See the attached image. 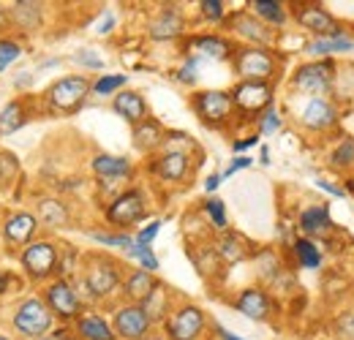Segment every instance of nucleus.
Returning <instances> with one entry per match:
<instances>
[{
	"label": "nucleus",
	"mask_w": 354,
	"mask_h": 340,
	"mask_svg": "<svg viewBox=\"0 0 354 340\" xmlns=\"http://www.w3.org/2000/svg\"><path fill=\"white\" fill-rule=\"evenodd\" d=\"M85 286L90 289L93 297H109L120 286V270L106 258H93L88 272H85Z\"/></svg>",
	"instance_id": "0eeeda50"
},
{
	"label": "nucleus",
	"mask_w": 354,
	"mask_h": 340,
	"mask_svg": "<svg viewBox=\"0 0 354 340\" xmlns=\"http://www.w3.org/2000/svg\"><path fill=\"white\" fill-rule=\"evenodd\" d=\"M36 229H39V220L30 213H14L8 215L6 223H3V234L11 245H28L30 237L36 234Z\"/></svg>",
	"instance_id": "4468645a"
},
{
	"label": "nucleus",
	"mask_w": 354,
	"mask_h": 340,
	"mask_svg": "<svg viewBox=\"0 0 354 340\" xmlns=\"http://www.w3.org/2000/svg\"><path fill=\"white\" fill-rule=\"evenodd\" d=\"M88 93H90V82L85 77H63V79H57L55 85L46 90V101H49V106L55 112L68 115V112H74V109L82 106V101L88 98Z\"/></svg>",
	"instance_id": "f03ea898"
},
{
	"label": "nucleus",
	"mask_w": 354,
	"mask_h": 340,
	"mask_svg": "<svg viewBox=\"0 0 354 340\" xmlns=\"http://www.w3.org/2000/svg\"><path fill=\"white\" fill-rule=\"evenodd\" d=\"M25 120H28V117H25V106H22V101H11V104L3 109V115H0V133H11V131H17Z\"/></svg>",
	"instance_id": "c756f323"
},
{
	"label": "nucleus",
	"mask_w": 354,
	"mask_h": 340,
	"mask_svg": "<svg viewBox=\"0 0 354 340\" xmlns=\"http://www.w3.org/2000/svg\"><path fill=\"white\" fill-rule=\"evenodd\" d=\"M232 25H234V30L243 36V39H248V41H257V46H262V44H270L272 39V33L267 30L262 22H257L254 17H248V14H237L234 19H232Z\"/></svg>",
	"instance_id": "412c9836"
},
{
	"label": "nucleus",
	"mask_w": 354,
	"mask_h": 340,
	"mask_svg": "<svg viewBox=\"0 0 354 340\" xmlns=\"http://www.w3.org/2000/svg\"><path fill=\"white\" fill-rule=\"evenodd\" d=\"M11 22L17 25V28H22V30H33V28H39V22H41V6L39 3H14V8H11Z\"/></svg>",
	"instance_id": "a878e982"
},
{
	"label": "nucleus",
	"mask_w": 354,
	"mask_h": 340,
	"mask_svg": "<svg viewBox=\"0 0 354 340\" xmlns=\"http://www.w3.org/2000/svg\"><path fill=\"white\" fill-rule=\"evenodd\" d=\"M22 267L28 270L30 278H49L55 270H57V245L49 243V240H39V243H30L25 245V251L19 256Z\"/></svg>",
	"instance_id": "39448f33"
},
{
	"label": "nucleus",
	"mask_w": 354,
	"mask_h": 340,
	"mask_svg": "<svg viewBox=\"0 0 354 340\" xmlns=\"http://www.w3.org/2000/svg\"><path fill=\"white\" fill-rule=\"evenodd\" d=\"M297 22L303 28H308L313 33H322V39H330V36H344L338 22L322 8V6H303L297 8Z\"/></svg>",
	"instance_id": "ddd939ff"
},
{
	"label": "nucleus",
	"mask_w": 354,
	"mask_h": 340,
	"mask_svg": "<svg viewBox=\"0 0 354 340\" xmlns=\"http://www.w3.org/2000/svg\"><path fill=\"white\" fill-rule=\"evenodd\" d=\"M158 229H161V220H156V223H150L147 229H142L139 234H136V245H145V248H150V243H153V237L158 234Z\"/></svg>",
	"instance_id": "c03bdc74"
},
{
	"label": "nucleus",
	"mask_w": 354,
	"mask_h": 340,
	"mask_svg": "<svg viewBox=\"0 0 354 340\" xmlns=\"http://www.w3.org/2000/svg\"><path fill=\"white\" fill-rule=\"evenodd\" d=\"M142 310L147 313L150 321H158L167 316V289L161 283H156V289L150 292V297L142 302Z\"/></svg>",
	"instance_id": "cd10ccee"
},
{
	"label": "nucleus",
	"mask_w": 354,
	"mask_h": 340,
	"mask_svg": "<svg viewBox=\"0 0 354 340\" xmlns=\"http://www.w3.org/2000/svg\"><path fill=\"white\" fill-rule=\"evenodd\" d=\"M14 327H17V332H22L28 338H41L46 330L52 327V310L46 308L44 299H25L19 305V310L14 313Z\"/></svg>",
	"instance_id": "7ed1b4c3"
},
{
	"label": "nucleus",
	"mask_w": 354,
	"mask_h": 340,
	"mask_svg": "<svg viewBox=\"0 0 354 340\" xmlns=\"http://www.w3.org/2000/svg\"><path fill=\"white\" fill-rule=\"evenodd\" d=\"M93 237H95L98 243H106V245H118V248H126V251H129V248L133 245V240H131V237H126V234H118V237H115V234H93Z\"/></svg>",
	"instance_id": "79ce46f5"
},
{
	"label": "nucleus",
	"mask_w": 354,
	"mask_h": 340,
	"mask_svg": "<svg viewBox=\"0 0 354 340\" xmlns=\"http://www.w3.org/2000/svg\"><path fill=\"white\" fill-rule=\"evenodd\" d=\"M232 104L243 115L267 112V106L272 104V87L267 85V82H240L232 90Z\"/></svg>",
	"instance_id": "423d86ee"
},
{
	"label": "nucleus",
	"mask_w": 354,
	"mask_h": 340,
	"mask_svg": "<svg viewBox=\"0 0 354 340\" xmlns=\"http://www.w3.org/2000/svg\"><path fill=\"white\" fill-rule=\"evenodd\" d=\"M300 229L306 234H327L333 229V220H330V213L327 207H308L300 215Z\"/></svg>",
	"instance_id": "393cba45"
},
{
	"label": "nucleus",
	"mask_w": 354,
	"mask_h": 340,
	"mask_svg": "<svg viewBox=\"0 0 354 340\" xmlns=\"http://www.w3.org/2000/svg\"><path fill=\"white\" fill-rule=\"evenodd\" d=\"M335 332H338V340H354V313H344L335 321Z\"/></svg>",
	"instance_id": "ea45409f"
},
{
	"label": "nucleus",
	"mask_w": 354,
	"mask_h": 340,
	"mask_svg": "<svg viewBox=\"0 0 354 340\" xmlns=\"http://www.w3.org/2000/svg\"><path fill=\"white\" fill-rule=\"evenodd\" d=\"M191 106L194 112L210 123V126H223L229 117H232V93H223V90H205V93H196L191 98Z\"/></svg>",
	"instance_id": "20e7f679"
},
{
	"label": "nucleus",
	"mask_w": 354,
	"mask_h": 340,
	"mask_svg": "<svg viewBox=\"0 0 354 340\" xmlns=\"http://www.w3.org/2000/svg\"><path fill=\"white\" fill-rule=\"evenodd\" d=\"M333 79H335V68L333 63H308V66H300L297 74H295V87L303 90V93H310L319 98V93H327L333 87Z\"/></svg>",
	"instance_id": "9d476101"
},
{
	"label": "nucleus",
	"mask_w": 354,
	"mask_h": 340,
	"mask_svg": "<svg viewBox=\"0 0 354 340\" xmlns=\"http://www.w3.org/2000/svg\"><path fill=\"white\" fill-rule=\"evenodd\" d=\"M77 60H80V63H88V66H93V68H101V66H104V63H101L95 55H90V52H80Z\"/></svg>",
	"instance_id": "de8ad7c7"
},
{
	"label": "nucleus",
	"mask_w": 354,
	"mask_h": 340,
	"mask_svg": "<svg viewBox=\"0 0 354 340\" xmlns=\"http://www.w3.org/2000/svg\"><path fill=\"white\" fill-rule=\"evenodd\" d=\"M245 167H251V158H237V161H232V167L223 171L221 177H229V174H234L237 169H245Z\"/></svg>",
	"instance_id": "09e8293b"
},
{
	"label": "nucleus",
	"mask_w": 354,
	"mask_h": 340,
	"mask_svg": "<svg viewBox=\"0 0 354 340\" xmlns=\"http://www.w3.org/2000/svg\"><path fill=\"white\" fill-rule=\"evenodd\" d=\"M349 191H352V193H354V177H352V180H349Z\"/></svg>",
	"instance_id": "5fc2aeb1"
},
{
	"label": "nucleus",
	"mask_w": 354,
	"mask_h": 340,
	"mask_svg": "<svg viewBox=\"0 0 354 340\" xmlns=\"http://www.w3.org/2000/svg\"><path fill=\"white\" fill-rule=\"evenodd\" d=\"M115 112L120 115V117H126L129 123H142V120H147V104H145V98L139 95V93H131V90H123V93H118L115 95Z\"/></svg>",
	"instance_id": "f3484780"
},
{
	"label": "nucleus",
	"mask_w": 354,
	"mask_h": 340,
	"mask_svg": "<svg viewBox=\"0 0 354 340\" xmlns=\"http://www.w3.org/2000/svg\"><path fill=\"white\" fill-rule=\"evenodd\" d=\"M44 302H46V308H49L57 319H77V316H80V310H82L77 292H74V289H71V283H68V281H63V278L46 286Z\"/></svg>",
	"instance_id": "1a4fd4ad"
},
{
	"label": "nucleus",
	"mask_w": 354,
	"mask_h": 340,
	"mask_svg": "<svg viewBox=\"0 0 354 340\" xmlns=\"http://www.w3.org/2000/svg\"><path fill=\"white\" fill-rule=\"evenodd\" d=\"M123 85H126V77H123V74H109V77H101V79L93 85V93H95V95H112L115 90H120Z\"/></svg>",
	"instance_id": "c9c22d12"
},
{
	"label": "nucleus",
	"mask_w": 354,
	"mask_h": 340,
	"mask_svg": "<svg viewBox=\"0 0 354 340\" xmlns=\"http://www.w3.org/2000/svg\"><path fill=\"white\" fill-rule=\"evenodd\" d=\"M153 289H156V281H153V275L147 270H136L126 281V294H129V299H133V305H142L145 299L150 297Z\"/></svg>",
	"instance_id": "b1692460"
},
{
	"label": "nucleus",
	"mask_w": 354,
	"mask_h": 340,
	"mask_svg": "<svg viewBox=\"0 0 354 340\" xmlns=\"http://www.w3.org/2000/svg\"><path fill=\"white\" fill-rule=\"evenodd\" d=\"M216 254L221 256L223 261H240L243 256H245V245H243V240L237 237V234H223L221 240L216 243Z\"/></svg>",
	"instance_id": "c85d7f7f"
},
{
	"label": "nucleus",
	"mask_w": 354,
	"mask_h": 340,
	"mask_svg": "<svg viewBox=\"0 0 354 340\" xmlns=\"http://www.w3.org/2000/svg\"><path fill=\"white\" fill-rule=\"evenodd\" d=\"M259 142V136H248V139H240V142H234V150H248V147H254Z\"/></svg>",
	"instance_id": "8fccbe9b"
},
{
	"label": "nucleus",
	"mask_w": 354,
	"mask_h": 340,
	"mask_svg": "<svg viewBox=\"0 0 354 340\" xmlns=\"http://www.w3.org/2000/svg\"><path fill=\"white\" fill-rule=\"evenodd\" d=\"M205 330V313L196 305H185L167 319L169 340H196Z\"/></svg>",
	"instance_id": "6e6552de"
},
{
	"label": "nucleus",
	"mask_w": 354,
	"mask_h": 340,
	"mask_svg": "<svg viewBox=\"0 0 354 340\" xmlns=\"http://www.w3.org/2000/svg\"><path fill=\"white\" fill-rule=\"evenodd\" d=\"M354 49V41L346 36H330V39H319V41L310 44V52L313 55H330V52H349Z\"/></svg>",
	"instance_id": "2f4dec72"
},
{
	"label": "nucleus",
	"mask_w": 354,
	"mask_h": 340,
	"mask_svg": "<svg viewBox=\"0 0 354 340\" xmlns=\"http://www.w3.org/2000/svg\"><path fill=\"white\" fill-rule=\"evenodd\" d=\"M333 167H338V169H352L354 167V139L352 136H346V139L341 142V147L333 153Z\"/></svg>",
	"instance_id": "f704fd0d"
},
{
	"label": "nucleus",
	"mask_w": 354,
	"mask_h": 340,
	"mask_svg": "<svg viewBox=\"0 0 354 340\" xmlns=\"http://www.w3.org/2000/svg\"><path fill=\"white\" fill-rule=\"evenodd\" d=\"M183 28H185V19H183V14L177 11V8H164L156 19H153V25H150V36L153 39H175L183 33Z\"/></svg>",
	"instance_id": "a211bd4d"
},
{
	"label": "nucleus",
	"mask_w": 354,
	"mask_h": 340,
	"mask_svg": "<svg viewBox=\"0 0 354 340\" xmlns=\"http://www.w3.org/2000/svg\"><path fill=\"white\" fill-rule=\"evenodd\" d=\"M158 177L169 180V182H180L188 174V155L185 153H164L156 164Z\"/></svg>",
	"instance_id": "aec40b11"
},
{
	"label": "nucleus",
	"mask_w": 354,
	"mask_h": 340,
	"mask_svg": "<svg viewBox=\"0 0 354 340\" xmlns=\"http://www.w3.org/2000/svg\"><path fill=\"white\" fill-rule=\"evenodd\" d=\"M177 79H180V82H196V60H188V63L180 68Z\"/></svg>",
	"instance_id": "49530a36"
},
{
	"label": "nucleus",
	"mask_w": 354,
	"mask_h": 340,
	"mask_svg": "<svg viewBox=\"0 0 354 340\" xmlns=\"http://www.w3.org/2000/svg\"><path fill=\"white\" fill-rule=\"evenodd\" d=\"M237 310L254 321H265L267 316L272 313V302L267 297L262 289H245L240 297H237Z\"/></svg>",
	"instance_id": "dca6fc26"
},
{
	"label": "nucleus",
	"mask_w": 354,
	"mask_h": 340,
	"mask_svg": "<svg viewBox=\"0 0 354 340\" xmlns=\"http://www.w3.org/2000/svg\"><path fill=\"white\" fill-rule=\"evenodd\" d=\"M109 25H112V14H106V19L101 22V28H98V33H109Z\"/></svg>",
	"instance_id": "603ef678"
},
{
	"label": "nucleus",
	"mask_w": 354,
	"mask_h": 340,
	"mask_svg": "<svg viewBox=\"0 0 354 340\" xmlns=\"http://www.w3.org/2000/svg\"><path fill=\"white\" fill-rule=\"evenodd\" d=\"M295 254L300 258V267H306V270H316L322 264V254L310 240H297L295 243Z\"/></svg>",
	"instance_id": "72a5a7b5"
},
{
	"label": "nucleus",
	"mask_w": 354,
	"mask_h": 340,
	"mask_svg": "<svg viewBox=\"0 0 354 340\" xmlns=\"http://www.w3.org/2000/svg\"><path fill=\"white\" fill-rule=\"evenodd\" d=\"M77 335L82 340H115V330L106 324V319H101L98 313H85L77 319Z\"/></svg>",
	"instance_id": "6ab92c4d"
},
{
	"label": "nucleus",
	"mask_w": 354,
	"mask_h": 340,
	"mask_svg": "<svg viewBox=\"0 0 354 340\" xmlns=\"http://www.w3.org/2000/svg\"><path fill=\"white\" fill-rule=\"evenodd\" d=\"M234 68L243 82H267L275 74V60L265 46H240L234 52Z\"/></svg>",
	"instance_id": "f257e3e1"
},
{
	"label": "nucleus",
	"mask_w": 354,
	"mask_h": 340,
	"mask_svg": "<svg viewBox=\"0 0 354 340\" xmlns=\"http://www.w3.org/2000/svg\"><path fill=\"white\" fill-rule=\"evenodd\" d=\"M106 218H109L115 226H131L136 220H142V218H145V199H142V193H139V191H126V193H120V196L109 205Z\"/></svg>",
	"instance_id": "f8f14e48"
},
{
	"label": "nucleus",
	"mask_w": 354,
	"mask_h": 340,
	"mask_svg": "<svg viewBox=\"0 0 354 340\" xmlns=\"http://www.w3.org/2000/svg\"><path fill=\"white\" fill-rule=\"evenodd\" d=\"M251 6H254V11H257L259 17H265L267 22H272V25H283V22H286L283 3H278V0H254Z\"/></svg>",
	"instance_id": "7c9ffc66"
},
{
	"label": "nucleus",
	"mask_w": 354,
	"mask_h": 340,
	"mask_svg": "<svg viewBox=\"0 0 354 340\" xmlns=\"http://www.w3.org/2000/svg\"><path fill=\"white\" fill-rule=\"evenodd\" d=\"M39 215H41V220L49 223V226H63L68 220V210L60 202H55V199H44L39 205Z\"/></svg>",
	"instance_id": "473e14b6"
},
{
	"label": "nucleus",
	"mask_w": 354,
	"mask_h": 340,
	"mask_svg": "<svg viewBox=\"0 0 354 340\" xmlns=\"http://www.w3.org/2000/svg\"><path fill=\"white\" fill-rule=\"evenodd\" d=\"M205 213L210 215V220H213V226L218 229V232H223L229 223H226V210H223V202L221 199H207L205 202Z\"/></svg>",
	"instance_id": "e433bc0d"
},
{
	"label": "nucleus",
	"mask_w": 354,
	"mask_h": 340,
	"mask_svg": "<svg viewBox=\"0 0 354 340\" xmlns=\"http://www.w3.org/2000/svg\"><path fill=\"white\" fill-rule=\"evenodd\" d=\"M0 22H3V11H0Z\"/></svg>",
	"instance_id": "6e6d98bb"
},
{
	"label": "nucleus",
	"mask_w": 354,
	"mask_h": 340,
	"mask_svg": "<svg viewBox=\"0 0 354 340\" xmlns=\"http://www.w3.org/2000/svg\"><path fill=\"white\" fill-rule=\"evenodd\" d=\"M199 6H202V14H205L207 19H221V17H223V3H221V0H202Z\"/></svg>",
	"instance_id": "a18cd8bd"
},
{
	"label": "nucleus",
	"mask_w": 354,
	"mask_h": 340,
	"mask_svg": "<svg viewBox=\"0 0 354 340\" xmlns=\"http://www.w3.org/2000/svg\"><path fill=\"white\" fill-rule=\"evenodd\" d=\"M278 128H281L278 112H275V109H267L265 115H262V126H259V131H262V133H275Z\"/></svg>",
	"instance_id": "37998d69"
},
{
	"label": "nucleus",
	"mask_w": 354,
	"mask_h": 340,
	"mask_svg": "<svg viewBox=\"0 0 354 340\" xmlns=\"http://www.w3.org/2000/svg\"><path fill=\"white\" fill-rule=\"evenodd\" d=\"M303 123L313 131H324V128L338 123V112L327 98H310V104L303 112Z\"/></svg>",
	"instance_id": "2eb2a0df"
},
{
	"label": "nucleus",
	"mask_w": 354,
	"mask_h": 340,
	"mask_svg": "<svg viewBox=\"0 0 354 340\" xmlns=\"http://www.w3.org/2000/svg\"><path fill=\"white\" fill-rule=\"evenodd\" d=\"M129 254L136 256V258H139V264H142V267H145L147 272L158 270V258L150 254V248H145V245H136V243H133L131 248H129Z\"/></svg>",
	"instance_id": "58836bf2"
},
{
	"label": "nucleus",
	"mask_w": 354,
	"mask_h": 340,
	"mask_svg": "<svg viewBox=\"0 0 354 340\" xmlns=\"http://www.w3.org/2000/svg\"><path fill=\"white\" fill-rule=\"evenodd\" d=\"M0 340H8V338H3V335H0Z\"/></svg>",
	"instance_id": "4d7b16f0"
},
{
	"label": "nucleus",
	"mask_w": 354,
	"mask_h": 340,
	"mask_svg": "<svg viewBox=\"0 0 354 340\" xmlns=\"http://www.w3.org/2000/svg\"><path fill=\"white\" fill-rule=\"evenodd\" d=\"M164 128L158 126L156 120H142L139 126L133 128V144L139 150H156L164 144Z\"/></svg>",
	"instance_id": "4be33fe9"
},
{
	"label": "nucleus",
	"mask_w": 354,
	"mask_h": 340,
	"mask_svg": "<svg viewBox=\"0 0 354 340\" xmlns=\"http://www.w3.org/2000/svg\"><path fill=\"white\" fill-rule=\"evenodd\" d=\"M188 46L199 49L205 57H213V60H223V57L232 55V44L223 41L221 36H199V39H194Z\"/></svg>",
	"instance_id": "bb28decb"
},
{
	"label": "nucleus",
	"mask_w": 354,
	"mask_h": 340,
	"mask_svg": "<svg viewBox=\"0 0 354 340\" xmlns=\"http://www.w3.org/2000/svg\"><path fill=\"white\" fill-rule=\"evenodd\" d=\"M221 180H223L221 174H210V177H207V182H205V188H207V191H216Z\"/></svg>",
	"instance_id": "3c124183"
},
{
	"label": "nucleus",
	"mask_w": 354,
	"mask_h": 340,
	"mask_svg": "<svg viewBox=\"0 0 354 340\" xmlns=\"http://www.w3.org/2000/svg\"><path fill=\"white\" fill-rule=\"evenodd\" d=\"M17 174V158L11 153H0V182L11 180Z\"/></svg>",
	"instance_id": "a19ab883"
},
{
	"label": "nucleus",
	"mask_w": 354,
	"mask_h": 340,
	"mask_svg": "<svg viewBox=\"0 0 354 340\" xmlns=\"http://www.w3.org/2000/svg\"><path fill=\"white\" fill-rule=\"evenodd\" d=\"M218 335H221V340H240V338H234L232 332H226V330H221V327H218Z\"/></svg>",
	"instance_id": "864d4df0"
},
{
	"label": "nucleus",
	"mask_w": 354,
	"mask_h": 340,
	"mask_svg": "<svg viewBox=\"0 0 354 340\" xmlns=\"http://www.w3.org/2000/svg\"><path fill=\"white\" fill-rule=\"evenodd\" d=\"M19 52H22V46H19V44L3 39V41H0V71H6V68L19 57Z\"/></svg>",
	"instance_id": "4c0bfd02"
},
{
	"label": "nucleus",
	"mask_w": 354,
	"mask_h": 340,
	"mask_svg": "<svg viewBox=\"0 0 354 340\" xmlns=\"http://www.w3.org/2000/svg\"><path fill=\"white\" fill-rule=\"evenodd\" d=\"M93 171L98 177H106V180H120L131 171V164H129V158H118V155H95Z\"/></svg>",
	"instance_id": "5701e85b"
},
{
	"label": "nucleus",
	"mask_w": 354,
	"mask_h": 340,
	"mask_svg": "<svg viewBox=\"0 0 354 340\" xmlns=\"http://www.w3.org/2000/svg\"><path fill=\"white\" fill-rule=\"evenodd\" d=\"M150 319L142 310V305H123L115 313V335L123 340H145L150 330Z\"/></svg>",
	"instance_id": "9b49d317"
}]
</instances>
